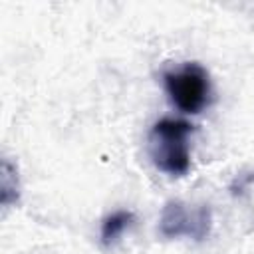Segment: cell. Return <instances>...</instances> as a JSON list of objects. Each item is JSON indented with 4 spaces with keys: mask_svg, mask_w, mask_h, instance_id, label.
<instances>
[{
    "mask_svg": "<svg viewBox=\"0 0 254 254\" xmlns=\"http://www.w3.org/2000/svg\"><path fill=\"white\" fill-rule=\"evenodd\" d=\"M159 232L165 238L190 236L194 240H202L210 232V208L198 206L190 212L181 200H169L161 210Z\"/></svg>",
    "mask_w": 254,
    "mask_h": 254,
    "instance_id": "3",
    "label": "cell"
},
{
    "mask_svg": "<svg viewBox=\"0 0 254 254\" xmlns=\"http://www.w3.org/2000/svg\"><path fill=\"white\" fill-rule=\"evenodd\" d=\"M20 196V179L18 167L10 159H2L0 167V202L2 206H12Z\"/></svg>",
    "mask_w": 254,
    "mask_h": 254,
    "instance_id": "5",
    "label": "cell"
},
{
    "mask_svg": "<svg viewBox=\"0 0 254 254\" xmlns=\"http://www.w3.org/2000/svg\"><path fill=\"white\" fill-rule=\"evenodd\" d=\"M192 125L183 119H161L149 131V155L153 165L167 175L183 177L190 169L189 135Z\"/></svg>",
    "mask_w": 254,
    "mask_h": 254,
    "instance_id": "1",
    "label": "cell"
},
{
    "mask_svg": "<svg viewBox=\"0 0 254 254\" xmlns=\"http://www.w3.org/2000/svg\"><path fill=\"white\" fill-rule=\"evenodd\" d=\"M133 220H135V214L131 210H115V212L107 214L101 222V232H99L101 244L107 248L113 246L117 242V238L123 234V230L131 226Z\"/></svg>",
    "mask_w": 254,
    "mask_h": 254,
    "instance_id": "4",
    "label": "cell"
},
{
    "mask_svg": "<svg viewBox=\"0 0 254 254\" xmlns=\"http://www.w3.org/2000/svg\"><path fill=\"white\" fill-rule=\"evenodd\" d=\"M163 81L171 101L185 113H198L210 99L208 73L196 62H189L177 69L165 71Z\"/></svg>",
    "mask_w": 254,
    "mask_h": 254,
    "instance_id": "2",
    "label": "cell"
}]
</instances>
